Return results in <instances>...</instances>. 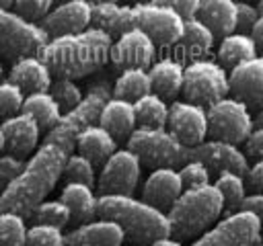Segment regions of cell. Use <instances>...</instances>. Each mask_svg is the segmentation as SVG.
Returning <instances> with one entry per match:
<instances>
[{
	"label": "cell",
	"mask_w": 263,
	"mask_h": 246,
	"mask_svg": "<svg viewBox=\"0 0 263 246\" xmlns=\"http://www.w3.org/2000/svg\"><path fill=\"white\" fill-rule=\"evenodd\" d=\"M70 152L49 139L25 160L21 174L0 195V211H14L23 217H31L39 203L47 199L51 189L64 176Z\"/></svg>",
	"instance_id": "1"
},
{
	"label": "cell",
	"mask_w": 263,
	"mask_h": 246,
	"mask_svg": "<svg viewBox=\"0 0 263 246\" xmlns=\"http://www.w3.org/2000/svg\"><path fill=\"white\" fill-rule=\"evenodd\" d=\"M185 18L158 2L146 4H92V27L109 35H121L129 29L146 31L158 47L171 49L183 33Z\"/></svg>",
	"instance_id": "2"
},
{
	"label": "cell",
	"mask_w": 263,
	"mask_h": 246,
	"mask_svg": "<svg viewBox=\"0 0 263 246\" xmlns=\"http://www.w3.org/2000/svg\"><path fill=\"white\" fill-rule=\"evenodd\" d=\"M113 35L99 27H88L80 33L53 37L41 49L43 61L58 78H82L103 68L111 57Z\"/></svg>",
	"instance_id": "3"
},
{
	"label": "cell",
	"mask_w": 263,
	"mask_h": 246,
	"mask_svg": "<svg viewBox=\"0 0 263 246\" xmlns=\"http://www.w3.org/2000/svg\"><path fill=\"white\" fill-rule=\"evenodd\" d=\"M97 217L119 223L134 246H150L154 240L171 236L168 213L134 195H99Z\"/></svg>",
	"instance_id": "4"
},
{
	"label": "cell",
	"mask_w": 263,
	"mask_h": 246,
	"mask_svg": "<svg viewBox=\"0 0 263 246\" xmlns=\"http://www.w3.org/2000/svg\"><path fill=\"white\" fill-rule=\"evenodd\" d=\"M171 221V236L179 240H195L210 230L224 213V199L214 182L185 189L175 205L166 211Z\"/></svg>",
	"instance_id": "5"
},
{
	"label": "cell",
	"mask_w": 263,
	"mask_h": 246,
	"mask_svg": "<svg viewBox=\"0 0 263 246\" xmlns=\"http://www.w3.org/2000/svg\"><path fill=\"white\" fill-rule=\"evenodd\" d=\"M113 96V84H109L107 80H97L88 86V92L84 94V98L80 100L78 107H74L72 111L64 113L62 119L58 121L55 127H51L45 135V139L55 141L60 146H64L70 154H74L76 150V139L80 135L82 129H86L92 123H99V115L105 107V102Z\"/></svg>",
	"instance_id": "6"
},
{
	"label": "cell",
	"mask_w": 263,
	"mask_h": 246,
	"mask_svg": "<svg viewBox=\"0 0 263 246\" xmlns=\"http://www.w3.org/2000/svg\"><path fill=\"white\" fill-rule=\"evenodd\" d=\"M144 166H183L189 160V148L183 146L166 127H138L129 137L127 146Z\"/></svg>",
	"instance_id": "7"
},
{
	"label": "cell",
	"mask_w": 263,
	"mask_h": 246,
	"mask_svg": "<svg viewBox=\"0 0 263 246\" xmlns=\"http://www.w3.org/2000/svg\"><path fill=\"white\" fill-rule=\"evenodd\" d=\"M49 35L41 25L25 18L12 8L0 6V55L8 59H21L27 55H39L47 45Z\"/></svg>",
	"instance_id": "8"
},
{
	"label": "cell",
	"mask_w": 263,
	"mask_h": 246,
	"mask_svg": "<svg viewBox=\"0 0 263 246\" xmlns=\"http://www.w3.org/2000/svg\"><path fill=\"white\" fill-rule=\"evenodd\" d=\"M228 94H230L228 70L218 59L203 57L185 66V80H183L185 100L197 102L208 109L210 105L218 102Z\"/></svg>",
	"instance_id": "9"
},
{
	"label": "cell",
	"mask_w": 263,
	"mask_h": 246,
	"mask_svg": "<svg viewBox=\"0 0 263 246\" xmlns=\"http://www.w3.org/2000/svg\"><path fill=\"white\" fill-rule=\"evenodd\" d=\"M263 234L261 219L251 209L226 213L189 246H255Z\"/></svg>",
	"instance_id": "10"
},
{
	"label": "cell",
	"mask_w": 263,
	"mask_h": 246,
	"mask_svg": "<svg viewBox=\"0 0 263 246\" xmlns=\"http://www.w3.org/2000/svg\"><path fill=\"white\" fill-rule=\"evenodd\" d=\"M253 127H255V119L251 115V109L234 96H224L218 102L208 107L210 139H220V141L240 146L245 144Z\"/></svg>",
	"instance_id": "11"
},
{
	"label": "cell",
	"mask_w": 263,
	"mask_h": 246,
	"mask_svg": "<svg viewBox=\"0 0 263 246\" xmlns=\"http://www.w3.org/2000/svg\"><path fill=\"white\" fill-rule=\"evenodd\" d=\"M142 176V162L129 148L115 150L101 166L97 189L99 195H134Z\"/></svg>",
	"instance_id": "12"
},
{
	"label": "cell",
	"mask_w": 263,
	"mask_h": 246,
	"mask_svg": "<svg viewBox=\"0 0 263 246\" xmlns=\"http://www.w3.org/2000/svg\"><path fill=\"white\" fill-rule=\"evenodd\" d=\"M166 129L187 148L208 139V109L191 100H175L168 109Z\"/></svg>",
	"instance_id": "13"
},
{
	"label": "cell",
	"mask_w": 263,
	"mask_h": 246,
	"mask_svg": "<svg viewBox=\"0 0 263 246\" xmlns=\"http://www.w3.org/2000/svg\"><path fill=\"white\" fill-rule=\"evenodd\" d=\"M189 160L203 162L212 174H220L228 170V172H238L245 176L251 168L249 158L245 150H240V146L220 141V139H205L189 148Z\"/></svg>",
	"instance_id": "14"
},
{
	"label": "cell",
	"mask_w": 263,
	"mask_h": 246,
	"mask_svg": "<svg viewBox=\"0 0 263 246\" xmlns=\"http://www.w3.org/2000/svg\"><path fill=\"white\" fill-rule=\"evenodd\" d=\"M156 41L142 29H129L117 35L111 47V64L119 70L125 68H150L156 57Z\"/></svg>",
	"instance_id": "15"
},
{
	"label": "cell",
	"mask_w": 263,
	"mask_h": 246,
	"mask_svg": "<svg viewBox=\"0 0 263 246\" xmlns=\"http://www.w3.org/2000/svg\"><path fill=\"white\" fill-rule=\"evenodd\" d=\"M43 31L53 37L80 33L92 27V2L90 0H66L53 6L39 23Z\"/></svg>",
	"instance_id": "16"
},
{
	"label": "cell",
	"mask_w": 263,
	"mask_h": 246,
	"mask_svg": "<svg viewBox=\"0 0 263 246\" xmlns=\"http://www.w3.org/2000/svg\"><path fill=\"white\" fill-rule=\"evenodd\" d=\"M230 96L242 100L249 109L263 107V57H251L240 61L228 72Z\"/></svg>",
	"instance_id": "17"
},
{
	"label": "cell",
	"mask_w": 263,
	"mask_h": 246,
	"mask_svg": "<svg viewBox=\"0 0 263 246\" xmlns=\"http://www.w3.org/2000/svg\"><path fill=\"white\" fill-rule=\"evenodd\" d=\"M214 41H216V35L212 33V29L197 16H191V18H185L183 33L177 39V43L171 47V51L175 59L187 66L195 59L208 57L214 47Z\"/></svg>",
	"instance_id": "18"
},
{
	"label": "cell",
	"mask_w": 263,
	"mask_h": 246,
	"mask_svg": "<svg viewBox=\"0 0 263 246\" xmlns=\"http://www.w3.org/2000/svg\"><path fill=\"white\" fill-rule=\"evenodd\" d=\"M183 191L185 187L179 170L171 166H162V168H154L146 176L142 184V199L162 211H168Z\"/></svg>",
	"instance_id": "19"
},
{
	"label": "cell",
	"mask_w": 263,
	"mask_h": 246,
	"mask_svg": "<svg viewBox=\"0 0 263 246\" xmlns=\"http://www.w3.org/2000/svg\"><path fill=\"white\" fill-rule=\"evenodd\" d=\"M125 232L119 223L111 219L97 217L86 223H78L70 232H66L68 246H123Z\"/></svg>",
	"instance_id": "20"
},
{
	"label": "cell",
	"mask_w": 263,
	"mask_h": 246,
	"mask_svg": "<svg viewBox=\"0 0 263 246\" xmlns=\"http://www.w3.org/2000/svg\"><path fill=\"white\" fill-rule=\"evenodd\" d=\"M0 125H2L4 137H6L8 154H14L25 160V156L33 154L39 148V135L43 129L31 115L21 111L18 115L4 119Z\"/></svg>",
	"instance_id": "21"
},
{
	"label": "cell",
	"mask_w": 263,
	"mask_h": 246,
	"mask_svg": "<svg viewBox=\"0 0 263 246\" xmlns=\"http://www.w3.org/2000/svg\"><path fill=\"white\" fill-rule=\"evenodd\" d=\"M8 78L29 94L39 90H49L53 82V72L49 70V66L43 61L41 55H27L12 64Z\"/></svg>",
	"instance_id": "22"
},
{
	"label": "cell",
	"mask_w": 263,
	"mask_h": 246,
	"mask_svg": "<svg viewBox=\"0 0 263 246\" xmlns=\"http://www.w3.org/2000/svg\"><path fill=\"white\" fill-rule=\"evenodd\" d=\"M150 82H152V92L162 96L164 100L175 98L179 92H183V80H185V66L175 59L173 55L156 59L150 68Z\"/></svg>",
	"instance_id": "23"
},
{
	"label": "cell",
	"mask_w": 263,
	"mask_h": 246,
	"mask_svg": "<svg viewBox=\"0 0 263 246\" xmlns=\"http://www.w3.org/2000/svg\"><path fill=\"white\" fill-rule=\"evenodd\" d=\"M99 123L115 137V139H127L136 129H138V119H136V107L129 100L111 96L101 115Z\"/></svg>",
	"instance_id": "24"
},
{
	"label": "cell",
	"mask_w": 263,
	"mask_h": 246,
	"mask_svg": "<svg viewBox=\"0 0 263 246\" xmlns=\"http://www.w3.org/2000/svg\"><path fill=\"white\" fill-rule=\"evenodd\" d=\"M60 199L68 205L72 213V221L76 225L97 219L99 195L95 193V187L84 184V182H64Z\"/></svg>",
	"instance_id": "25"
},
{
	"label": "cell",
	"mask_w": 263,
	"mask_h": 246,
	"mask_svg": "<svg viewBox=\"0 0 263 246\" xmlns=\"http://www.w3.org/2000/svg\"><path fill=\"white\" fill-rule=\"evenodd\" d=\"M76 150L78 154L92 160L95 166H103L107 158L117 150V139L101 123H92L80 131L76 139Z\"/></svg>",
	"instance_id": "26"
},
{
	"label": "cell",
	"mask_w": 263,
	"mask_h": 246,
	"mask_svg": "<svg viewBox=\"0 0 263 246\" xmlns=\"http://www.w3.org/2000/svg\"><path fill=\"white\" fill-rule=\"evenodd\" d=\"M238 2L236 0H201L197 18L203 20L214 35H230L236 31Z\"/></svg>",
	"instance_id": "27"
},
{
	"label": "cell",
	"mask_w": 263,
	"mask_h": 246,
	"mask_svg": "<svg viewBox=\"0 0 263 246\" xmlns=\"http://www.w3.org/2000/svg\"><path fill=\"white\" fill-rule=\"evenodd\" d=\"M257 51H259V47H257L253 35L234 31V33L224 35L220 39V45H218V51H216V59L226 70H232L240 61L251 59V57H257Z\"/></svg>",
	"instance_id": "28"
},
{
	"label": "cell",
	"mask_w": 263,
	"mask_h": 246,
	"mask_svg": "<svg viewBox=\"0 0 263 246\" xmlns=\"http://www.w3.org/2000/svg\"><path fill=\"white\" fill-rule=\"evenodd\" d=\"M23 113L31 115L43 131H49L51 127H55L64 115L62 107L58 105V100L53 98V94L49 90L29 92L25 96V102H23Z\"/></svg>",
	"instance_id": "29"
},
{
	"label": "cell",
	"mask_w": 263,
	"mask_h": 246,
	"mask_svg": "<svg viewBox=\"0 0 263 246\" xmlns=\"http://www.w3.org/2000/svg\"><path fill=\"white\" fill-rule=\"evenodd\" d=\"M148 92H152V82L146 68H125L113 84V96L129 102H136Z\"/></svg>",
	"instance_id": "30"
},
{
	"label": "cell",
	"mask_w": 263,
	"mask_h": 246,
	"mask_svg": "<svg viewBox=\"0 0 263 246\" xmlns=\"http://www.w3.org/2000/svg\"><path fill=\"white\" fill-rule=\"evenodd\" d=\"M138 127H166L168 123V109L166 100L156 92H148L134 102Z\"/></svg>",
	"instance_id": "31"
},
{
	"label": "cell",
	"mask_w": 263,
	"mask_h": 246,
	"mask_svg": "<svg viewBox=\"0 0 263 246\" xmlns=\"http://www.w3.org/2000/svg\"><path fill=\"white\" fill-rule=\"evenodd\" d=\"M214 184H216V189L220 191V195L224 199V215L242 209V203L249 197L247 195V182H245L242 174L228 172V170L220 172V174H216Z\"/></svg>",
	"instance_id": "32"
},
{
	"label": "cell",
	"mask_w": 263,
	"mask_h": 246,
	"mask_svg": "<svg viewBox=\"0 0 263 246\" xmlns=\"http://www.w3.org/2000/svg\"><path fill=\"white\" fill-rule=\"evenodd\" d=\"M27 217L14 211H0V246H27Z\"/></svg>",
	"instance_id": "33"
},
{
	"label": "cell",
	"mask_w": 263,
	"mask_h": 246,
	"mask_svg": "<svg viewBox=\"0 0 263 246\" xmlns=\"http://www.w3.org/2000/svg\"><path fill=\"white\" fill-rule=\"evenodd\" d=\"M31 219L33 223H47V225H55L64 230L72 221V213L62 199H45L43 203L37 205Z\"/></svg>",
	"instance_id": "34"
},
{
	"label": "cell",
	"mask_w": 263,
	"mask_h": 246,
	"mask_svg": "<svg viewBox=\"0 0 263 246\" xmlns=\"http://www.w3.org/2000/svg\"><path fill=\"white\" fill-rule=\"evenodd\" d=\"M97 166L82 154H70L66 168H64V182H84L95 187L97 184Z\"/></svg>",
	"instance_id": "35"
},
{
	"label": "cell",
	"mask_w": 263,
	"mask_h": 246,
	"mask_svg": "<svg viewBox=\"0 0 263 246\" xmlns=\"http://www.w3.org/2000/svg\"><path fill=\"white\" fill-rule=\"evenodd\" d=\"M25 96L27 92L16 82H12L10 78H2L0 80V119L18 115L23 111Z\"/></svg>",
	"instance_id": "36"
},
{
	"label": "cell",
	"mask_w": 263,
	"mask_h": 246,
	"mask_svg": "<svg viewBox=\"0 0 263 246\" xmlns=\"http://www.w3.org/2000/svg\"><path fill=\"white\" fill-rule=\"evenodd\" d=\"M49 92L53 94V98L58 100V105L62 107L64 113H68V111H72L74 107H78L80 100L84 98L80 86H78L74 80H70V78H55V80L51 82Z\"/></svg>",
	"instance_id": "37"
},
{
	"label": "cell",
	"mask_w": 263,
	"mask_h": 246,
	"mask_svg": "<svg viewBox=\"0 0 263 246\" xmlns=\"http://www.w3.org/2000/svg\"><path fill=\"white\" fill-rule=\"evenodd\" d=\"M27 246H68L66 232L47 223H31L27 232Z\"/></svg>",
	"instance_id": "38"
},
{
	"label": "cell",
	"mask_w": 263,
	"mask_h": 246,
	"mask_svg": "<svg viewBox=\"0 0 263 246\" xmlns=\"http://www.w3.org/2000/svg\"><path fill=\"white\" fill-rule=\"evenodd\" d=\"M179 174H181V180H183L185 189H195V187H203V184L212 182L210 168L199 160H187L179 168Z\"/></svg>",
	"instance_id": "39"
},
{
	"label": "cell",
	"mask_w": 263,
	"mask_h": 246,
	"mask_svg": "<svg viewBox=\"0 0 263 246\" xmlns=\"http://www.w3.org/2000/svg\"><path fill=\"white\" fill-rule=\"evenodd\" d=\"M25 160L14 154H0V195L12 184V180L21 174Z\"/></svg>",
	"instance_id": "40"
},
{
	"label": "cell",
	"mask_w": 263,
	"mask_h": 246,
	"mask_svg": "<svg viewBox=\"0 0 263 246\" xmlns=\"http://www.w3.org/2000/svg\"><path fill=\"white\" fill-rule=\"evenodd\" d=\"M12 4L18 14L35 23L37 18H43L51 10L53 0H12Z\"/></svg>",
	"instance_id": "41"
},
{
	"label": "cell",
	"mask_w": 263,
	"mask_h": 246,
	"mask_svg": "<svg viewBox=\"0 0 263 246\" xmlns=\"http://www.w3.org/2000/svg\"><path fill=\"white\" fill-rule=\"evenodd\" d=\"M261 12L257 6L249 4V2H238V16H236V31L240 33H253L257 20H259Z\"/></svg>",
	"instance_id": "42"
},
{
	"label": "cell",
	"mask_w": 263,
	"mask_h": 246,
	"mask_svg": "<svg viewBox=\"0 0 263 246\" xmlns=\"http://www.w3.org/2000/svg\"><path fill=\"white\" fill-rule=\"evenodd\" d=\"M245 154L249 160H263V125H255L249 137L245 139Z\"/></svg>",
	"instance_id": "43"
},
{
	"label": "cell",
	"mask_w": 263,
	"mask_h": 246,
	"mask_svg": "<svg viewBox=\"0 0 263 246\" xmlns=\"http://www.w3.org/2000/svg\"><path fill=\"white\" fill-rule=\"evenodd\" d=\"M156 2L162 4V6L173 8V10L179 12L183 18L197 16V12H199V4H201V0H156Z\"/></svg>",
	"instance_id": "44"
},
{
	"label": "cell",
	"mask_w": 263,
	"mask_h": 246,
	"mask_svg": "<svg viewBox=\"0 0 263 246\" xmlns=\"http://www.w3.org/2000/svg\"><path fill=\"white\" fill-rule=\"evenodd\" d=\"M247 182L253 191V195H263V160H257L251 164L247 172Z\"/></svg>",
	"instance_id": "45"
},
{
	"label": "cell",
	"mask_w": 263,
	"mask_h": 246,
	"mask_svg": "<svg viewBox=\"0 0 263 246\" xmlns=\"http://www.w3.org/2000/svg\"><path fill=\"white\" fill-rule=\"evenodd\" d=\"M242 209L255 211V213L259 215V219H261V225H263V195H253V193H251V195L245 199Z\"/></svg>",
	"instance_id": "46"
},
{
	"label": "cell",
	"mask_w": 263,
	"mask_h": 246,
	"mask_svg": "<svg viewBox=\"0 0 263 246\" xmlns=\"http://www.w3.org/2000/svg\"><path fill=\"white\" fill-rule=\"evenodd\" d=\"M251 35H253L257 47L263 51V12H261V16H259V20H257V25H255V29H253Z\"/></svg>",
	"instance_id": "47"
},
{
	"label": "cell",
	"mask_w": 263,
	"mask_h": 246,
	"mask_svg": "<svg viewBox=\"0 0 263 246\" xmlns=\"http://www.w3.org/2000/svg\"><path fill=\"white\" fill-rule=\"evenodd\" d=\"M150 246H185V244H183V240H179L175 236H164V238L154 240Z\"/></svg>",
	"instance_id": "48"
},
{
	"label": "cell",
	"mask_w": 263,
	"mask_h": 246,
	"mask_svg": "<svg viewBox=\"0 0 263 246\" xmlns=\"http://www.w3.org/2000/svg\"><path fill=\"white\" fill-rule=\"evenodd\" d=\"M6 148V137H4V131H2V125H0V154L4 152Z\"/></svg>",
	"instance_id": "49"
},
{
	"label": "cell",
	"mask_w": 263,
	"mask_h": 246,
	"mask_svg": "<svg viewBox=\"0 0 263 246\" xmlns=\"http://www.w3.org/2000/svg\"><path fill=\"white\" fill-rule=\"evenodd\" d=\"M92 4H117L119 0H90Z\"/></svg>",
	"instance_id": "50"
},
{
	"label": "cell",
	"mask_w": 263,
	"mask_h": 246,
	"mask_svg": "<svg viewBox=\"0 0 263 246\" xmlns=\"http://www.w3.org/2000/svg\"><path fill=\"white\" fill-rule=\"evenodd\" d=\"M255 125H263V107L259 109V113H257V119H255Z\"/></svg>",
	"instance_id": "51"
},
{
	"label": "cell",
	"mask_w": 263,
	"mask_h": 246,
	"mask_svg": "<svg viewBox=\"0 0 263 246\" xmlns=\"http://www.w3.org/2000/svg\"><path fill=\"white\" fill-rule=\"evenodd\" d=\"M0 6H6V8H10V6H12V0H0Z\"/></svg>",
	"instance_id": "52"
},
{
	"label": "cell",
	"mask_w": 263,
	"mask_h": 246,
	"mask_svg": "<svg viewBox=\"0 0 263 246\" xmlns=\"http://www.w3.org/2000/svg\"><path fill=\"white\" fill-rule=\"evenodd\" d=\"M146 2H156V0H136V4H146Z\"/></svg>",
	"instance_id": "53"
},
{
	"label": "cell",
	"mask_w": 263,
	"mask_h": 246,
	"mask_svg": "<svg viewBox=\"0 0 263 246\" xmlns=\"http://www.w3.org/2000/svg\"><path fill=\"white\" fill-rule=\"evenodd\" d=\"M257 8H259V12H263V0H259V4H257Z\"/></svg>",
	"instance_id": "54"
},
{
	"label": "cell",
	"mask_w": 263,
	"mask_h": 246,
	"mask_svg": "<svg viewBox=\"0 0 263 246\" xmlns=\"http://www.w3.org/2000/svg\"><path fill=\"white\" fill-rule=\"evenodd\" d=\"M2 74H4V70H2V64H0V80H2Z\"/></svg>",
	"instance_id": "55"
},
{
	"label": "cell",
	"mask_w": 263,
	"mask_h": 246,
	"mask_svg": "<svg viewBox=\"0 0 263 246\" xmlns=\"http://www.w3.org/2000/svg\"><path fill=\"white\" fill-rule=\"evenodd\" d=\"M255 246H263V242H259V244H255Z\"/></svg>",
	"instance_id": "56"
},
{
	"label": "cell",
	"mask_w": 263,
	"mask_h": 246,
	"mask_svg": "<svg viewBox=\"0 0 263 246\" xmlns=\"http://www.w3.org/2000/svg\"><path fill=\"white\" fill-rule=\"evenodd\" d=\"M261 57H263V53H261Z\"/></svg>",
	"instance_id": "57"
},
{
	"label": "cell",
	"mask_w": 263,
	"mask_h": 246,
	"mask_svg": "<svg viewBox=\"0 0 263 246\" xmlns=\"http://www.w3.org/2000/svg\"><path fill=\"white\" fill-rule=\"evenodd\" d=\"M62 2H66V0H62Z\"/></svg>",
	"instance_id": "58"
}]
</instances>
